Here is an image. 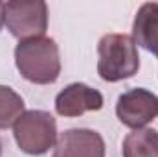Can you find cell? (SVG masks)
I'll return each instance as SVG.
<instances>
[{"label":"cell","mask_w":158,"mask_h":157,"mask_svg":"<svg viewBox=\"0 0 158 157\" xmlns=\"http://www.w3.org/2000/svg\"><path fill=\"white\" fill-rule=\"evenodd\" d=\"M98 74L105 81H121L132 78L140 69L138 46L131 35L107 34L98 44Z\"/></svg>","instance_id":"cell-2"},{"label":"cell","mask_w":158,"mask_h":157,"mask_svg":"<svg viewBox=\"0 0 158 157\" xmlns=\"http://www.w3.org/2000/svg\"><path fill=\"white\" fill-rule=\"evenodd\" d=\"M116 115L123 126L142 129L158 115V96L142 87L131 89L118 98Z\"/></svg>","instance_id":"cell-5"},{"label":"cell","mask_w":158,"mask_h":157,"mask_svg":"<svg viewBox=\"0 0 158 157\" xmlns=\"http://www.w3.org/2000/svg\"><path fill=\"white\" fill-rule=\"evenodd\" d=\"M4 26V2H0V30Z\"/></svg>","instance_id":"cell-11"},{"label":"cell","mask_w":158,"mask_h":157,"mask_svg":"<svg viewBox=\"0 0 158 157\" xmlns=\"http://www.w3.org/2000/svg\"><path fill=\"white\" fill-rule=\"evenodd\" d=\"M101 107V92L85 83L66 85L55 98V111L61 117H81L86 111H99Z\"/></svg>","instance_id":"cell-7"},{"label":"cell","mask_w":158,"mask_h":157,"mask_svg":"<svg viewBox=\"0 0 158 157\" xmlns=\"http://www.w3.org/2000/svg\"><path fill=\"white\" fill-rule=\"evenodd\" d=\"M4 24L9 34L19 41L42 37L48 28V6L40 0L35 2H6Z\"/></svg>","instance_id":"cell-4"},{"label":"cell","mask_w":158,"mask_h":157,"mask_svg":"<svg viewBox=\"0 0 158 157\" xmlns=\"http://www.w3.org/2000/svg\"><path fill=\"white\" fill-rule=\"evenodd\" d=\"M24 113V100L7 85H0V129H6L17 122Z\"/></svg>","instance_id":"cell-10"},{"label":"cell","mask_w":158,"mask_h":157,"mask_svg":"<svg viewBox=\"0 0 158 157\" xmlns=\"http://www.w3.org/2000/svg\"><path fill=\"white\" fill-rule=\"evenodd\" d=\"M15 65L22 78L37 85L53 83L61 74L59 46L52 37H33L19 41L15 48Z\"/></svg>","instance_id":"cell-1"},{"label":"cell","mask_w":158,"mask_h":157,"mask_svg":"<svg viewBox=\"0 0 158 157\" xmlns=\"http://www.w3.org/2000/svg\"><path fill=\"white\" fill-rule=\"evenodd\" d=\"M123 157H158V131L142 128L129 133L123 141Z\"/></svg>","instance_id":"cell-9"},{"label":"cell","mask_w":158,"mask_h":157,"mask_svg":"<svg viewBox=\"0 0 158 157\" xmlns=\"http://www.w3.org/2000/svg\"><path fill=\"white\" fill-rule=\"evenodd\" d=\"M0 154H2V142H0Z\"/></svg>","instance_id":"cell-12"},{"label":"cell","mask_w":158,"mask_h":157,"mask_svg":"<svg viewBox=\"0 0 158 157\" xmlns=\"http://www.w3.org/2000/svg\"><path fill=\"white\" fill-rule=\"evenodd\" d=\"M132 39L158 57V2L143 4L132 22Z\"/></svg>","instance_id":"cell-8"},{"label":"cell","mask_w":158,"mask_h":157,"mask_svg":"<svg viewBox=\"0 0 158 157\" xmlns=\"http://www.w3.org/2000/svg\"><path fill=\"white\" fill-rule=\"evenodd\" d=\"M19 148L30 155H42L57 142V122L46 111H24L13 124Z\"/></svg>","instance_id":"cell-3"},{"label":"cell","mask_w":158,"mask_h":157,"mask_svg":"<svg viewBox=\"0 0 158 157\" xmlns=\"http://www.w3.org/2000/svg\"><path fill=\"white\" fill-rule=\"evenodd\" d=\"M53 148V157H105L103 137L86 128L63 131Z\"/></svg>","instance_id":"cell-6"}]
</instances>
